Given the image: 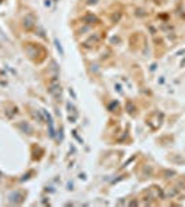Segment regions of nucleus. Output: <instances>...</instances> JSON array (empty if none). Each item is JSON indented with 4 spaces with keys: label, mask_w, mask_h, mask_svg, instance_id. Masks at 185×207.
<instances>
[{
    "label": "nucleus",
    "mask_w": 185,
    "mask_h": 207,
    "mask_svg": "<svg viewBox=\"0 0 185 207\" xmlns=\"http://www.w3.org/2000/svg\"><path fill=\"white\" fill-rule=\"evenodd\" d=\"M32 25H33V22H30V19H29V18H28V19H26V18H25V26H26V28H30V26H32Z\"/></svg>",
    "instance_id": "f257e3e1"
},
{
    "label": "nucleus",
    "mask_w": 185,
    "mask_h": 207,
    "mask_svg": "<svg viewBox=\"0 0 185 207\" xmlns=\"http://www.w3.org/2000/svg\"><path fill=\"white\" fill-rule=\"evenodd\" d=\"M55 44H57V48H58V50H60V51H61V54H62V52H64V51H62V48H61L60 43H58V40H55Z\"/></svg>",
    "instance_id": "f03ea898"
},
{
    "label": "nucleus",
    "mask_w": 185,
    "mask_h": 207,
    "mask_svg": "<svg viewBox=\"0 0 185 207\" xmlns=\"http://www.w3.org/2000/svg\"><path fill=\"white\" fill-rule=\"evenodd\" d=\"M0 177H1V171H0Z\"/></svg>",
    "instance_id": "7ed1b4c3"
}]
</instances>
